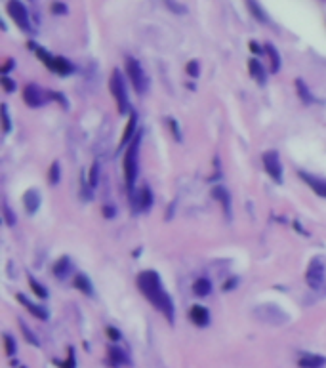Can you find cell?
Listing matches in <instances>:
<instances>
[{"instance_id":"cell-1","label":"cell","mask_w":326,"mask_h":368,"mask_svg":"<svg viewBox=\"0 0 326 368\" xmlns=\"http://www.w3.org/2000/svg\"><path fill=\"white\" fill-rule=\"evenodd\" d=\"M137 288L141 290V294L145 296L147 300L153 303L154 307L162 313L168 321H174V303L172 298L164 292L162 283H160V277L154 273V271H143L137 277Z\"/></svg>"},{"instance_id":"cell-2","label":"cell","mask_w":326,"mask_h":368,"mask_svg":"<svg viewBox=\"0 0 326 368\" xmlns=\"http://www.w3.org/2000/svg\"><path fill=\"white\" fill-rule=\"evenodd\" d=\"M139 141H141V132H137V136L134 137V141L130 143V147L126 149L124 154V178H126V185L130 189L134 187V181L137 176V149H139Z\"/></svg>"},{"instance_id":"cell-3","label":"cell","mask_w":326,"mask_h":368,"mask_svg":"<svg viewBox=\"0 0 326 368\" xmlns=\"http://www.w3.org/2000/svg\"><path fill=\"white\" fill-rule=\"evenodd\" d=\"M109 88H111V94L115 95L117 99V105H119V111L124 115L128 113L130 109V99L128 94H126V86H124V78H122V73L119 69H115L111 75V80H109Z\"/></svg>"},{"instance_id":"cell-4","label":"cell","mask_w":326,"mask_h":368,"mask_svg":"<svg viewBox=\"0 0 326 368\" xmlns=\"http://www.w3.org/2000/svg\"><path fill=\"white\" fill-rule=\"evenodd\" d=\"M126 73H128L132 84L136 88L137 94H145L147 88H149V78H147L145 71L141 67V63L134 58H126Z\"/></svg>"},{"instance_id":"cell-5","label":"cell","mask_w":326,"mask_h":368,"mask_svg":"<svg viewBox=\"0 0 326 368\" xmlns=\"http://www.w3.org/2000/svg\"><path fill=\"white\" fill-rule=\"evenodd\" d=\"M324 277H326L324 264L320 261V257H313L309 261L307 271H305V281H307V284L313 290H318L324 284Z\"/></svg>"},{"instance_id":"cell-6","label":"cell","mask_w":326,"mask_h":368,"mask_svg":"<svg viewBox=\"0 0 326 368\" xmlns=\"http://www.w3.org/2000/svg\"><path fill=\"white\" fill-rule=\"evenodd\" d=\"M6 10H8L10 17L16 21V25L19 27V29H23V31H29V29H31V23H29V12H27V8L19 2V0H10Z\"/></svg>"},{"instance_id":"cell-7","label":"cell","mask_w":326,"mask_h":368,"mask_svg":"<svg viewBox=\"0 0 326 368\" xmlns=\"http://www.w3.org/2000/svg\"><path fill=\"white\" fill-rule=\"evenodd\" d=\"M263 166H265L267 174H269L277 183L283 181V164H281V159H279V153H277V151H265V153H263Z\"/></svg>"},{"instance_id":"cell-8","label":"cell","mask_w":326,"mask_h":368,"mask_svg":"<svg viewBox=\"0 0 326 368\" xmlns=\"http://www.w3.org/2000/svg\"><path fill=\"white\" fill-rule=\"evenodd\" d=\"M23 97H25V101L29 107H40V105L50 97V94H44L38 86L29 84L25 88V92H23Z\"/></svg>"},{"instance_id":"cell-9","label":"cell","mask_w":326,"mask_h":368,"mask_svg":"<svg viewBox=\"0 0 326 368\" xmlns=\"http://www.w3.org/2000/svg\"><path fill=\"white\" fill-rule=\"evenodd\" d=\"M300 178L305 183H307L309 187L313 189L315 193H317L318 197H324L326 198V180H320V178H315V176H311V174H305V172H300Z\"/></svg>"},{"instance_id":"cell-10","label":"cell","mask_w":326,"mask_h":368,"mask_svg":"<svg viewBox=\"0 0 326 368\" xmlns=\"http://www.w3.org/2000/svg\"><path fill=\"white\" fill-rule=\"evenodd\" d=\"M191 321L197 326H206L210 323V313L208 309L202 307V305H193L191 307Z\"/></svg>"},{"instance_id":"cell-11","label":"cell","mask_w":326,"mask_h":368,"mask_svg":"<svg viewBox=\"0 0 326 368\" xmlns=\"http://www.w3.org/2000/svg\"><path fill=\"white\" fill-rule=\"evenodd\" d=\"M326 364V359L320 355H313V353H305L300 357L301 368H322Z\"/></svg>"},{"instance_id":"cell-12","label":"cell","mask_w":326,"mask_h":368,"mask_svg":"<svg viewBox=\"0 0 326 368\" xmlns=\"http://www.w3.org/2000/svg\"><path fill=\"white\" fill-rule=\"evenodd\" d=\"M136 208L137 210H147L149 206L153 204V193L149 187H141L136 193Z\"/></svg>"},{"instance_id":"cell-13","label":"cell","mask_w":326,"mask_h":368,"mask_svg":"<svg viewBox=\"0 0 326 368\" xmlns=\"http://www.w3.org/2000/svg\"><path fill=\"white\" fill-rule=\"evenodd\" d=\"M17 300L21 301V303H23V305H25V307L29 309V311H31V313H33L36 319H40V321H46V319H48V311H46V309H42L40 305H34V303H31V301L27 300L23 294H17Z\"/></svg>"},{"instance_id":"cell-14","label":"cell","mask_w":326,"mask_h":368,"mask_svg":"<svg viewBox=\"0 0 326 368\" xmlns=\"http://www.w3.org/2000/svg\"><path fill=\"white\" fill-rule=\"evenodd\" d=\"M23 204H25L29 214H34L38 210V206H40V195L36 191H27L25 197H23Z\"/></svg>"},{"instance_id":"cell-15","label":"cell","mask_w":326,"mask_h":368,"mask_svg":"<svg viewBox=\"0 0 326 368\" xmlns=\"http://www.w3.org/2000/svg\"><path fill=\"white\" fill-rule=\"evenodd\" d=\"M109 360L113 366H122V364H130V359L126 357V353L119 349V347H111L109 349Z\"/></svg>"},{"instance_id":"cell-16","label":"cell","mask_w":326,"mask_h":368,"mask_svg":"<svg viewBox=\"0 0 326 368\" xmlns=\"http://www.w3.org/2000/svg\"><path fill=\"white\" fill-rule=\"evenodd\" d=\"M50 69L53 73H58V75H69V73H73V65L65 58H53V63H51Z\"/></svg>"},{"instance_id":"cell-17","label":"cell","mask_w":326,"mask_h":368,"mask_svg":"<svg viewBox=\"0 0 326 368\" xmlns=\"http://www.w3.org/2000/svg\"><path fill=\"white\" fill-rule=\"evenodd\" d=\"M248 67H250V73H252V77L256 78L259 84H265V71L261 67V63L257 60H250L248 61Z\"/></svg>"},{"instance_id":"cell-18","label":"cell","mask_w":326,"mask_h":368,"mask_svg":"<svg viewBox=\"0 0 326 368\" xmlns=\"http://www.w3.org/2000/svg\"><path fill=\"white\" fill-rule=\"evenodd\" d=\"M246 6H248L250 14L256 17L257 21H261V23H267V21H269V19H267V14L263 12V8L257 4L256 0H246Z\"/></svg>"},{"instance_id":"cell-19","label":"cell","mask_w":326,"mask_h":368,"mask_svg":"<svg viewBox=\"0 0 326 368\" xmlns=\"http://www.w3.org/2000/svg\"><path fill=\"white\" fill-rule=\"evenodd\" d=\"M75 286H77L80 292H84L86 296H92L94 294V288H92V283L88 281V277L82 273H78L77 277H75Z\"/></svg>"},{"instance_id":"cell-20","label":"cell","mask_w":326,"mask_h":368,"mask_svg":"<svg viewBox=\"0 0 326 368\" xmlns=\"http://www.w3.org/2000/svg\"><path fill=\"white\" fill-rule=\"evenodd\" d=\"M136 122H137V115L136 113H132V115H130L128 124H126V130H124V136H122V139H120V147L126 145V143L130 141V137L134 136V132H136Z\"/></svg>"},{"instance_id":"cell-21","label":"cell","mask_w":326,"mask_h":368,"mask_svg":"<svg viewBox=\"0 0 326 368\" xmlns=\"http://www.w3.org/2000/svg\"><path fill=\"white\" fill-rule=\"evenodd\" d=\"M212 195H214V198H218V200L222 202L225 214H229V212H231V202H229V195H227V191H225L223 187H215L214 191H212Z\"/></svg>"},{"instance_id":"cell-22","label":"cell","mask_w":326,"mask_h":368,"mask_svg":"<svg viewBox=\"0 0 326 368\" xmlns=\"http://www.w3.org/2000/svg\"><path fill=\"white\" fill-rule=\"evenodd\" d=\"M69 271H71V261H69L67 256H63L60 261L56 264V267H53V273H56L58 279H65L69 275Z\"/></svg>"},{"instance_id":"cell-23","label":"cell","mask_w":326,"mask_h":368,"mask_svg":"<svg viewBox=\"0 0 326 368\" xmlns=\"http://www.w3.org/2000/svg\"><path fill=\"white\" fill-rule=\"evenodd\" d=\"M193 292L197 294L198 298H204V296H208V294L212 292V286H210V281H206V279H198L197 283L193 284Z\"/></svg>"},{"instance_id":"cell-24","label":"cell","mask_w":326,"mask_h":368,"mask_svg":"<svg viewBox=\"0 0 326 368\" xmlns=\"http://www.w3.org/2000/svg\"><path fill=\"white\" fill-rule=\"evenodd\" d=\"M265 51L269 54V58H271V71H273V73H277V71L281 69V56H279V51L275 50L273 44H267Z\"/></svg>"},{"instance_id":"cell-25","label":"cell","mask_w":326,"mask_h":368,"mask_svg":"<svg viewBox=\"0 0 326 368\" xmlns=\"http://www.w3.org/2000/svg\"><path fill=\"white\" fill-rule=\"evenodd\" d=\"M296 86H298V94H300L301 101L303 103H313V97L309 94L307 86L303 84V80H296Z\"/></svg>"},{"instance_id":"cell-26","label":"cell","mask_w":326,"mask_h":368,"mask_svg":"<svg viewBox=\"0 0 326 368\" xmlns=\"http://www.w3.org/2000/svg\"><path fill=\"white\" fill-rule=\"evenodd\" d=\"M29 284H31V290L40 298V300H44V298H48V292H46V288H42V284H38L36 281H34L33 277H29Z\"/></svg>"},{"instance_id":"cell-27","label":"cell","mask_w":326,"mask_h":368,"mask_svg":"<svg viewBox=\"0 0 326 368\" xmlns=\"http://www.w3.org/2000/svg\"><path fill=\"white\" fill-rule=\"evenodd\" d=\"M166 2V6L174 12V14H185L187 12V8L185 6H181V4H178V0H164Z\"/></svg>"},{"instance_id":"cell-28","label":"cell","mask_w":326,"mask_h":368,"mask_svg":"<svg viewBox=\"0 0 326 368\" xmlns=\"http://www.w3.org/2000/svg\"><path fill=\"white\" fill-rule=\"evenodd\" d=\"M19 326H21V330H23V336H25V338H27V342H31V343H33V345H36V347H38V340H36V336H34L33 332H31V330L27 328L23 321L19 323Z\"/></svg>"},{"instance_id":"cell-29","label":"cell","mask_w":326,"mask_h":368,"mask_svg":"<svg viewBox=\"0 0 326 368\" xmlns=\"http://www.w3.org/2000/svg\"><path fill=\"white\" fill-rule=\"evenodd\" d=\"M4 343H6V355H14L16 353V342H14V338L8 334H4Z\"/></svg>"},{"instance_id":"cell-30","label":"cell","mask_w":326,"mask_h":368,"mask_svg":"<svg viewBox=\"0 0 326 368\" xmlns=\"http://www.w3.org/2000/svg\"><path fill=\"white\" fill-rule=\"evenodd\" d=\"M58 181H60V164L53 163L50 168V183L51 185H56Z\"/></svg>"},{"instance_id":"cell-31","label":"cell","mask_w":326,"mask_h":368,"mask_svg":"<svg viewBox=\"0 0 326 368\" xmlns=\"http://www.w3.org/2000/svg\"><path fill=\"white\" fill-rule=\"evenodd\" d=\"M2 214L6 218V223H8V225H14V223H16V218L12 216V210H10V206L6 204V202L2 204Z\"/></svg>"},{"instance_id":"cell-32","label":"cell","mask_w":326,"mask_h":368,"mask_svg":"<svg viewBox=\"0 0 326 368\" xmlns=\"http://www.w3.org/2000/svg\"><path fill=\"white\" fill-rule=\"evenodd\" d=\"M2 122H4V134L10 132V115H8V107L2 105Z\"/></svg>"},{"instance_id":"cell-33","label":"cell","mask_w":326,"mask_h":368,"mask_svg":"<svg viewBox=\"0 0 326 368\" xmlns=\"http://www.w3.org/2000/svg\"><path fill=\"white\" fill-rule=\"evenodd\" d=\"M187 73L191 75V77H198V61H189Z\"/></svg>"},{"instance_id":"cell-34","label":"cell","mask_w":326,"mask_h":368,"mask_svg":"<svg viewBox=\"0 0 326 368\" xmlns=\"http://www.w3.org/2000/svg\"><path fill=\"white\" fill-rule=\"evenodd\" d=\"M0 80H2V86H4L6 92H14V88H16V82H14V80H10L8 77H2Z\"/></svg>"},{"instance_id":"cell-35","label":"cell","mask_w":326,"mask_h":368,"mask_svg":"<svg viewBox=\"0 0 326 368\" xmlns=\"http://www.w3.org/2000/svg\"><path fill=\"white\" fill-rule=\"evenodd\" d=\"M61 368H75V357H73V349H69V359L67 362H58Z\"/></svg>"},{"instance_id":"cell-36","label":"cell","mask_w":326,"mask_h":368,"mask_svg":"<svg viewBox=\"0 0 326 368\" xmlns=\"http://www.w3.org/2000/svg\"><path fill=\"white\" fill-rule=\"evenodd\" d=\"M97 170H99V166L94 164L92 170H90V185H95V183H97Z\"/></svg>"},{"instance_id":"cell-37","label":"cell","mask_w":326,"mask_h":368,"mask_svg":"<svg viewBox=\"0 0 326 368\" xmlns=\"http://www.w3.org/2000/svg\"><path fill=\"white\" fill-rule=\"evenodd\" d=\"M168 124H170V126H172V132H174V137H176V139L180 141L181 136H180V130H178V124L174 122V119H168Z\"/></svg>"},{"instance_id":"cell-38","label":"cell","mask_w":326,"mask_h":368,"mask_svg":"<svg viewBox=\"0 0 326 368\" xmlns=\"http://www.w3.org/2000/svg\"><path fill=\"white\" fill-rule=\"evenodd\" d=\"M53 12H56V14H65L67 8H65L63 4H53Z\"/></svg>"},{"instance_id":"cell-39","label":"cell","mask_w":326,"mask_h":368,"mask_svg":"<svg viewBox=\"0 0 326 368\" xmlns=\"http://www.w3.org/2000/svg\"><path fill=\"white\" fill-rule=\"evenodd\" d=\"M107 334L111 336L113 340H119V338H120V334H119V332H117V330H115V328H111V326H109V328H107Z\"/></svg>"},{"instance_id":"cell-40","label":"cell","mask_w":326,"mask_h":368,"mask_svg":"<svg viewBox=\"0 0 326 368\" xmlns=\"http://www.w3.org/2000/svg\"><path fill=\"white\" fill-rule=\"evenodd\" d=\"M12 67H14V61L10 60L8 63L4 65V69H2V77H6V73H8V71H10V69H12Z\"/></svg>"},{"instance_id":"cell-41","label":"cell","mask_w":326,"mask_h":368,"mask_svg":"<svg viewBox=\"0 0 326 368\" xmlns=\"http://www.w3.org/2000/svg\"><path fill=\"white\" fill-rule=\"evenodd\" d=\"M250 48H252V51H254V54H261V51H263L256 42H250Z\"/></svg>"}]
</instances>
